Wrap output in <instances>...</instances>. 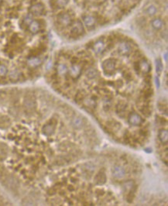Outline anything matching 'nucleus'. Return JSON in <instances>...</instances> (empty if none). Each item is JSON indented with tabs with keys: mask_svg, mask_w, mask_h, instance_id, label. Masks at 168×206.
<instances>
[{
	"mask_svg": "<svg viewBox=\"0 0 168 206\" xmlns=\"http://www.w3.org/2000/svg\"><path fill=\"white\" fill-rule=\"evenodd\" d=\"M143 0H48L56 29L71 40L132 16Z\"/></svg>",
	"mask_w": 168,
	"mask_h": 206,
	"instance_id": "1",
	"label": "nucleus"
},
{
	"mask_svg": "<svg viewBox=\"0 0 168 206\" xmlns=\"http://www.w3.org/2000/svg\"><path fill=\"white\" fill-rule=\"evenodd\" d=\"M133 15L134 23L146 34L158 32L163 40L167 37V0H143Z\"/></svg>",
	"mask_w": 168,
	"mask_h": 206,
	"instance_id": "2",
	"label": "nucleus"
},
{
	"mask_svg": "<svg viewBox=\"0 0 168 206\" xmlns=\"http://www.w3.org/2000/svg\"><path fill=\"white\" fill-rule=\"evenodd\" d=\"M113 175L117 179H122L126 176V171L120 166H115L113 168Z\"/></svg>",
	"mask_w": 168,
	"mask_h": 206,
	"instance_id": "3",
	"label": "nucleus"
},
{
	"mask_svg": "<svg viewBox=\"0 0 168 206\" xmlns=\"http://www.w3.org/2000/svg\"><path fill=\"white\" fill-rule=\"evenodd\" d=\"M129 123L133 126H139L142 123V118L137 113H133L130 114L129 117Z\"/></svg>",
	"mask_w": 168,
	"mask_h": 206,
	"instance_id": "4",
	"label": "nucleus"
},
{
	"mask_svg": "<svg viewBox=\"0 0 168 206\" xmlns=\"http://www.w3.org/2000/svg\"><path fill=\"white\" fill-rule=\"evenodd\" d=\"M55 130V125L53 123H47L44 125L42 129L43 133L46 136H51Z\"/></svg>",
	"mask_w": 168,
	"mask_h": 206,
	"instance_id": "5",
	"label": "nucleus"
},
{
	"mask_svg": "<svg viewBox=\"0 0 168 206\" xmlns=\"http://www.w3.org/2000/svg\"><path fill=\"white\" fill-rule=\"evenodd\" d=\"M9 69L6 64L0 63V78H5L8 76Z\"/></svg>",
	"mask_w": 168,
	"mask_h": 206,
	"instance_id": "6",
	"label": "nucleus"
},
{
	"mask_svg": "<svg viewBox=\"0 0 168 206\" xmlns=\"http://www.w3.org/2000/svg\"><path fill=\"white\" fill-rule=\"evenodd\" d=\"M95 181L97 184H103L106 181V176L104 172H99L96 176Z\"/></svg>",
	"mask_w": 168,
	"mask_h": 206,
	"instance_id": "7",
	"label": "nucleus"
},
{
	"mask_svg": "<svg viewBox=\"0 0 168 206\" xmlns=\"http://www.w3.org/2000/svg\"><path fill=\"white\" fill-rule=\"evenodd\" d=\"M158 137H159L160 140L161 141L163 144H166L168 140V132L166 130H160L159 133H158Z\"/></svg>",
	"mask_w": 168,
	"mask_h": 206,
	"instance_id": "8",
	"label": "nucleus"
},
{
	"mask_svg": "<svg viewBox=\"0 0 168 206\" xmlns=\"http://www.w3.org/2000/svg\"><path fill=\"white\" fill-rule=\"evenodd\" d=\"M24 105L27 109H32V108H33V106H35L34 101H33V99H31V98L28 97L25 99Z\"/></svg>",
	"mask_w": 168,
	"mask_h": 206,
	"instance_id": "9",
	"label": "nucleus"
},
{
	"mask_svg": "<svg viewBox=\"0 0 168 206\" xmlns=\"http://www.w3.org/2000/svg\"><path fill=\"white\" fill-rule=\"evenodd\" d=\"M73 126L76 128H80L82 127V120L80 118H75L72 122Z\"/></svg>",
	"mask_w": 168,
	"mask_h": 206,
	"instance_id": "10",
	"label": "nucleus"
},
{
	"mask_svg": "<svg viewBox=\"0 0 168 206\" xmlns=\"http://www.w3.org/2000/svg\"><path fill=\"white\" fill-rule=\"evenodd\" d=\"M87 100L85 101V105H86L87 106H90V107H92V106H94L95 105H96V102L93 100V99H92V98H89V99H86Z\"/></svg>",
	"mask_w": 168,
	"mask_h": 206,
	"instance_id": "11",
	"label": "nucleus"
},
{
	"mask_svg": "<svg viewBox=\"0 0 168 206\" xmlns=\"http://www.w3.org/2000/svg\"><path fill=\"white\" fill-rule=\"evenodd\" d=\"M123 187H124V188H125L126 190H127V191L130 190V189H131L133 187V182L129 181L126 182L125 184L123 185Z\"/></svg>",
	"mask_w": 168,
	"mask_h": 206,
	"instance_id": "12",
	"label": "nucleus"
},
{
	"mask_svg": "<svg viewBox=\"0 0 168 206\" xmlns=\"http://www.w3.org/2000/svg\"><path fill=\"white\" fill-rule=\"evenodd\" d=\"M156 71L158 73L161 72L162 69H163V65H162V63L160 62V61H156Z\"/></svg>",
	"mask_w": 168,
	"mask_h": 206,
	"instance_id": "13",
	"label": "nucleus"
}]
</instances>
